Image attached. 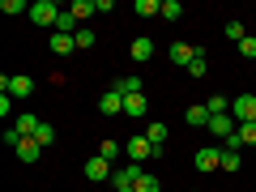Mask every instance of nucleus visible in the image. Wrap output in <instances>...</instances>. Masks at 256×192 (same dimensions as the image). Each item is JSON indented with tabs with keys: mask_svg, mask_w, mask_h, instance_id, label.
I'll return each instance as SVG.
<instances>
[{
	"mask_svg": "<svg viewBox=\"0 0 256 192\" xmlns=\"http://www.w3.org/2000/svg\"><path fill=\"white\" fill-rule=\"evenodd\" d=\"M111 90H120L124 98H132V94H141V82H137V77H120V82L111 86Z\"/></svg>",
	"mask_w": 256,
	"mask_h": 192,
	"instance_id": "obj_19",
	"label": "nucleus"
},
{
	"mask_svg": "<svg viewBox=\"0 0 256 192\" xmlns=\"http://www.w3.org/2000/svg\"><path fill=\"white\" fill-rule=\"evenodd\" d=\"M128 52H132V60H150V56H154V43H150V38H132Z\"/></svg>",
	"mask_w": 256,
	"mask_h": 192,
	"instance_id": "obj_18",
	"label": "nucleus"
},
{
	"mask_svg": "<svg viewBox=\"0 0 256 192\" xmlns=\"http://www.w3.org/2000/svg\"><path fill=\"white\" fill-rule=\"evenodd\" d=\"M0 94H9V98H30V94H34V77H26V73L0 77Z\"/></svg>",
	"mask_w": 256,
	"mask_h": 192,
	"instance_id": "obj_1",
	"label": "nucleus"
},
{
	"mask_svg": "<svg viewBox=\"0 0 256 192\" xmlns=\"http://www.w3.org/2000/svg\"><path fill=\"white\" fill-rule=\"evenodd\" d=\"M132 13H137V18H162V4H158V0H137Z\"/></svg>",
	"mask_w": 256,
	"mask_h": 192,
	"instance_id": "obj_15",
	"label": "nucleus"
},
{
	"mask_svg": "<svg viewBox=\"0 0 256 192\" xmlns=\"http://www.w3.org/2000/svg\"><path fill=\"white\" fill-rule=\"evenodd\" d=\"M226 38H235V43H244V26H239V22H226Z\"/></svg>",
	"mask_w": 256,
	"mask_h": 192,
	"instance_id": "obj_31",
	"label": "nucleus"
},
{
	"mask_svg": "<svg viewBox=\"0 0 256 192\" xmlns=\"http://www.w3.org/2000/svg\"><path fill=\"white\" fill-rule=\"evenodd\" d=\"M18 158H22V162H38V158H43V146H38L34 137H26V141L18 146Z\"/></svg>",
	"mask_w": 256,
	"mask_h": 192,
	"instance_id": "obj_12",
	"label": "nucleus"
},
{
	"mask_svg": "<svg viewBox=\"0 0 256 192\" xmlns=\"http://www.w3.org/2000/svg\"><path fill=\"white\" fill-rule=\"evenodd\" d=\"M132 192H162V180H158V175H150V171H141L137 184H132Z\"/></svg>",
	"mask_w": 256,
	"mask_h": 192,
	"instance_id": "obj_14",
	"label": "nucleus"
},
{
	"mask_svg": "<svg viewBox=\"0 0 256 192\" xmlns=\"http://www.w3.org/2000/svg\"><path fill=\"white\" fill-rule=\"evenodd\" d=\"M210 132H214L218 141H230V137L239 132V120H235V116H210Z\"/></svg>",
	"mask_w": 256,
	"mask_h": 192,
	"instance_id": "obj_5",
	"label": "nucleus"
},
{
	"mask_svg": "<svg viewBox=\"0 0 256 192\" xmlns=\"http://www.w3.org/2000/svg\"><path fill=\"white\" fill-rule=\"evenodd\" d=\"M56 34H77V13H60V22H56Z\"/></svg>",
	"mask_w": 256,
	"mask_h": 192,
	"instance_id": "obj_17",
	"label": "nucleus"
},
{
	"mask_svg": "<svg viewBox=\"0 0 256 192\" xmlns=\"http://www.w3.org/2000/svg\"><path fill=\"white\" fill-rule=\"evenodd\" d=\"M98 154L107 158V162H116V158L124 154V146H116V141H102V146H98Z\"/></svg>",
	"mask_w": 256,
	"mask_h": 192,
	"instance_id": "obj_28",
	"label": "nucleus"
},
{
	"mask_svg": "<svg viewBox=\"0 0 256 192\" xmlns=\"http://www.w3.org/2000/svg\"><path fill=\"white\" fill-rule=\"evenodd\" d=\"M218 166H222V150L218 146L196 150V171H218Z\"/></svg>",
	"mask_w": 256,
	"mask_h": 192,
	"instance_id": "obj_8",
	"label": "nucleus"
},
{
	"mask_svg": "<svg viewBox=\"0 0 256 192\" xmlns=\"http://www.w3.org/2000/svg\"><path fill=\"white\" fill-rule=\"evenodd\" d=\"M77 47H94V34H90V30H77Z\"/></svg>",
	"mask_w": 256,
	"mask_h": 192,
	"instance_id": "obj_33",
	"label": "nucleus"
},
{
	"mask_svg": "<svg viewBox=\"0 0 256 192\" xmlns=\"http://www.w3.org/2000/svg\"><path fill=\"white\" fill-rule=\"evenodd\" d=\"M239 56H244V60H256V38H252V34L239 43Z\"/></svg>",
	"mask_w": 256,
	"mask_h": 192,
	"instance_id": "obj_30",
	"label": "nucleus"
},
{
	"mask_svg": "<svg viewBox=\"0 0 256 192\" xmlns=\"http://www.w3.org/2000/svg\"><path fill=\"white\" fill-rule=\"evenodd\" d=\"M230 116H235L239 124H252V120H256V94H239V98H230Z\"/></svg>",
	"mask_w": 256,
	"mask_h": 192,
	"instance_id": "obj_4",
	"label": "nucleus"
},
{
	"mask_svg": "<svg viewBox=\"0 0 256 192\" xmlns=\"http://www.w3.org/2000/svg\"><path fill=\"white\" fill-rule=\"evenodd\" d=\"M166 56H171V64H180V68H188V64L196 60L201 52H196V47H188V43H171V52H166Z\"/></svg>",
	"mask_w": 256,
	"mask_h": 192,
	"instance_id": "obj_10",
	"label": "nucleus"
},
{
	"mask_svg": "<svg viewBox=\"0 0 256 192\" xmlns=\"http://www.w3.org/2000/svg\"><path fill=\"white\" fill-rule=\"evenodd\" d=\"M162 18H166V22H180V18H184L180 0H162Z\"/></svg>",
	"mask_w": 256,
	"mask_h": 192,
	"instance_id": "obj_27",
	"label": "nucleus"
},
{
	"mask_svg": "<svg viewBox=\"0 0 256 192\" xmlns=\"http://www.w3.org/2000/svg\"><path fill=\"white\" fill-rule=\"evenodd\" d=\"M244 162V150H222V171H239Z\"/></svg>",
	"mask_w": 256,
	"mask_h": 192,
	"instance_id": "obj_23",
	"label": "nucleus"
},
{
	"mask_svg": "<svg viewBox=\"0 0 256 192\" xmlns=\"http://www.w3.org/2000/svg\"><path fill=\"white\" fill-rule=\"evenodd\" d=\"M34 141H38V146H43V150H47V146H56V128L47 124V120H43V124H38V132H34Z\"/></svg>",
	"mask_w": 256,
	"mask_h": 192,
	"instance_id": "obj_24",
	"label": "nucleus"
},
{
	"mask_svg": "<svg viewBox=\"0 0 256 192\" xmlns=\"http://www.w3.org/2000/svg\"><path fill=\"white\" fill-rule=\"evenodd\" d=\"M98 111H102V116H124V94H120V90H107V94L98 98Z\"/></svg>",
	"mask_w": 256,
	"mask_h": 192,
	"instance_id": "obj_9",
	"label": "nucleus"
},
{
	"mask_svg": "<svg viewBox=\"0 0 256 192\" xmlns=\"http://www.w3.org/2000/svg\"><path fill=\"white\" fill-rule=\"evenodd\" d=\"M111 192H132V188H111Z\"/></svg>",
	"mask_w": 256,
	"mask_h": 192,
	"instance_id": "obj_34",
	"label": "nucleus"
},
{
	"mask_svg": "<svg viewBox=\"0 0 256 192\" xmlns=\"http://www.w3.org/2000/svg\"><path fill=\"white\" fill-rule=\"evenodd\" d=\"M30 22H34V26H52V30H56L60 9H56L52 0H34V4H30Z\"/></svg>",
	"mask_w": 256,
	"mask_h": 192,
	"instance_id": "obj_3",
	"label": "nucleus"
},
{
	"mask_svg": "<svg viewBox=\"0 0 256 192\" xmlns=\"http://www.w3.org/2000/svg\"><path fill=\"white\" fill-rule=\"evenodd\" d=\"M184 120H188L192 128H210V107H205V102H196V107L184 111Z\"/></svg>",
	"mask_w": 256,
	"mask_h": 192,
	"instance_id": "obj_11",
	"label": "nucleus"
},
{
	"mask_svg": "<svg viewBox=\"0 0 256 192\" xmlns=\"http://www.w3.org/2000/svg\"><path fill=\"white\" fill-rule=\"evenodd\" d=\"M124 154H128V162H146V158H158V154H162V150H158V146H150V137H132V141H128V146H124Z\"/></svg>",
	"mask_w": 256,
	"mask_h": 192,
	"instance_id": "obj_2",
	"label": "nucleus"
},
{
	"mask_svg": "<svg viewBox=\"0 0 256 192\" xmlns=\"http://www.w3.org/2000/svg\"><path fill=\"white\" fill-rule=\"evenodd\" d=\"M73 13H77V22H86V18H94V0H73Z\"/></svg>",
	"mask_w": 256,
	"mask_h": 192,
	"instance_id": "obj_26",
	"label": "nucleus"
},
{
	"mask_svg": "<svg viewBox=\"0 0 256 192\" xmlns=\"http://www.w3.org/2000/svg\"><path fill=\"white\" fill-rule=\"evenodd\" d=\"M124 116H146V94H132V98H124Z\"/></svg>",
	"mask_w": 256,
	"mask_h": 192,
	"instance_id": "obj_22",
	"label": "nucleus"
},
{
	"mask_svg": "<svg viewBox=\"0 0 256 192\" xmlns=\"http://www.w3.org/2000/svg\"><path fill=\"white\" fill-rule=\"evenodd\" d=\"M52 52H56V56L77 52V34H56V30H52Z\"/></svg>",
	"mask_w": 256,
	"mask_h": 192,
	"instance_id": "obj_13",
	"label": "nucleus"
},
{
	"mask_svg": "<svg viewBox=\"0 0 256 192\" xmlns=\"http://www.w3.org/2000/svg\"><path fill=\"white\" fill-rule=\"evenodd\" d=\"M141 171H146V166H137V162H128V166H120V171H111V188H132Z\"/></svg>",
	"mask_w": 256,
	"mask_h": 192,
	"instance_id": "obj_7",
	"label": "nucleus"
},
{
	"mask_svg": "<svg viewBox=\"0 0 256 192\" xmlns=\"http://www.w3.org/2000/svg\"><path fill=\"white\" fill-rule=\"evenodd\" d=\"M239 141H244V146H256V120L252 124H239Z\"/></svg>",
	"mask_w": 256,
	"mask_h": 192,
	"instance_id": "obj_29",
	"label": "nucleus"
},
{
	"mask_svg": "<svg viewBox=\"0 0 256 192\" xmlns=\"http://www.w3.org/2000/svg\"><path fill=\"white\" fill-rule=\"evenodd\" d=\"M205 107H210V116H230V98H226V94H214Z\"/></svg>",
	"mask_w": 256,
	"mask_h": 192,
	"instance_id": "obj_21",
	"label": "nucleus"
},
{
	"mask_svg": "<svg viewBox=\"0 0 256 192\" xmlns=\"http://www.w3.org/2000/svg\"><path fill=\"white\" fill-rule=\"evenodd\" d=\"M86 180H94V184H102V180H111V162L102 154H94V158H86Z\"/></svg>",
	"mask_w": 256,
	"mask_h": 192,
	"instance_id": "obj_6",
	"label": "nucleus"
},
{
	"mask_svg": "<svg viewBox=\"0 0 256 192\" xmlns=\"http://www.w3.org/2000/svg\"><path fill=\"white\" fill-rule=\"evenodd\" d=\"M38 124H43L38 116H18V124H13V128H18L22 137H34V132H38Z\"/></svg>",
	"mask_w": 256,
	"mask_h": 192,
	"instance_id": "obj_16",
	"label": "nucleus"
},
{
	"mask_svg": "<svg viewBox=\"0 0 256 192\" xmlns=\"http://www.w3.org/2000/svg\"><path fill=\"white\" fill-rule=\"evenodd\" d=\"M192 192H196V188H192Z\"/></svg>",
	"mask_w": 256,
	"mask_h": 192,
	"instance_id": "obj_35",
	"label": "nucleus"
},
{
	"mask_svg": "<svg viewBox=\"0 0 256 192\" xmlns=\"http://www.w3.org/2000/svg\"><path fill=\"white\" fill-rule=\"evenodd\" d=\"M0 13L18 18V13H30V4H26V0H0Z\"/></svg>",
	"mask_w": 256,
	"mask_h": 192,
	"instance_id": "obj_25",
	"label": "nucleus"
},
{
	"mask_svg": "<svg viewBox=\"0 0 256 192\" xmlns=\"http://www.w3.org/2000/svg\"><path fill=\"white\" fill-rule=\"evenodd\" d=\"M188 73H192V77H205V56H196V60L188 64Z\"/></svg>",
	"mask_w": 256,
	"mask_h": 192,
	"instance_id": "obj_32",
	"label": "nucleus"
},
{
	"mask_svg": "<svg viewBox=\"0 0 256 192\" xmlns=\"http://www.w3.org/2000/svg\"><path fill=\"white\" fill-rule=\"evenodd\" d=\"M146 137H150V146H158V150H162L171 132H166V124H150V128H146Z\"/></svg>",
	"mask_w": 256,
	"mask_h": 192,
	"instance_id": "obj_20",
	"label": "nucleus"
}]
</instances>
